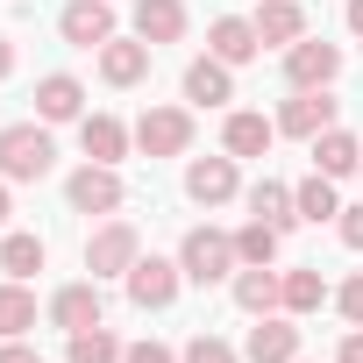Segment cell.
<instances>
[{"mask_svg":"<svg viewBox=\"0 0 363 363\" xmlns=\"http://www.w3.org/2000/svg\"><path fill=\"white\" fill-rule=\"evenodd\" d=\"M250 22H257V36H264L271 50H292V43L306 36V8H299V0H264Z\"/></svg>","mask_w":363,"mask_h":363,"instance_id":"obj_14","label":"cell"},{"mask_svg":"<svg viewBox=\"0 0 363 363\" xmlns=\"http://www.w3.org/2000/svg\"><path fill=\"white\" fill-rule=\"evenodd\" d=\"M335 363H363V328H349V335H342V349H335Z\"/></svg>","mask_w":363,"mask_h":363,"instance_id":"obj_34","label":"cell"},{"mask_svg":"<svg viewBox=\"0 0 363 363\" xmlns=\"http://www.w3.org/2000/svg\"><path fill=\"white\" fill-rule=\"evenodd\" d=\"M0 271H8V278L43 271V235H8V242H0Z\"/></svg>","mask_w":363,"mask_h":363,"instance_id":"obj_27","label":"cell"},{"mask_svg":"<svg viewBox=\"0 0 363 363\" xmlns=\"http://www.w3.org/2000/svg\"><path fill=\"white\" fill-rule=\"evenodd\" d=\"M349 29H356V36H363V0H349Z\"/></svg>","mask_w":363,"mask_h":363,"instance_id":"obj_37","label":"cell"},{"mask_svg":"<svg viewBox=\"0 0 363 363\" xmlns=\"http://www.w3.org/2000/svg\"><path fill=\"white\" fill-rule=\"evenodd\" d=\"M50 320H57L65 335H79V328H100V278H93V285H65V292L50 299Z\"/></svg>","mask_w":363,"mask_h":363,"instance_id":"obj_18","label":"cell"},{"mask_svg":"<svg viewBox=\"0 0 363 363\" xmlns=\"http://www.w3.org/2000/svg\"><path fill=\"white\" fill-rule=\"evenodd\" d=\"M79 143H86L93 164H121V157H128V128H121L114 114H86V121H79Z\"/></svg>","mask_w":363,"mask_h":363,"instance_id":"obj_19","label":"cell"},{"mask_svg":"<svg viewBox=\"0 0 363 363\" xmlns=\"http://www.w3.org/2000/svg\"><path fill=\"white\" fill-rule=\"evenodd\" d=\"M235 306L242 313H271L278 306V271L271 264H242L235 271Z\"/></svg>","mask_w":363,"mask_h":363,"instance_id":"obj_24","label":"cell"},{"mask_svg":"<svg viewBox=\"0 0 363 363\" xmlns=\"http://www.w3.org/2000/svg\"><path fill=\"white\" fill-rule=\"evenodd\" d=\"M57 29H65V43H79V50H100V43L114 36V8H107V0H72V8L57 15Z\"/></svg>","mask_w":363,"mask_h":363,"instance_id":"obj_11","label":"cell"},{"mask_svg":"<svg viewBox=\"0 0 363 363\" xmlns=\"http://www.w3.org/2000/svg\"><path fill=\"white\" fill-rule=\"evenodd\" d=\"M29 328H36V292L22 278H8V285H0V342H15Z\"/></svg>","mask_w":363,"mask_h":363,"instance_id":"obj_26","label":"cell"},{"mask_svg":"<svg viewBox=\"0 0 363 363\" xmlns=\"http://www.w3.org/2000/svg\"><path fill=\"white\" fill-rule=\"evenodd\" d=\"M264 50V36H257V22H242V15H221L214 29H207V57H221V65H250Z\"/></svg>","mask_w":363,"mask_h":363,"instance_id":"obj_12","label":"cell"},{"mask_svg":"<svg viewBox=\"0 0 363 363\" xmlns=\"http://www.w3.org/2000/svg\"><path fill=\"white\" fill-rule=\"evenodd\" d=\"M135 150L143 157H186L193 150V114L186 107H150L135 121Z\"/></svg>","mask_w":363,"mask_h":363,"instance_id":"obj_3","label":"cell"},{"mask_svg":"<svg viewBox=\"0 0 363 363\" xmlns=\"http://www.w3.org/2000/svg\"><path fill=\"white\" fill-rule=\"evenodd\" d=\"M342 242L363 250V207H342Z\"/></svg>","mask_w":363,"mask_h":363,"instance_id":"obj_33","label":"cell"},{"mask_svg":"<svg viewBox=\"0 0 363 363\" xmlns=\"http://www.w3.org/2000/svg\"><path fill=\"white\" fill-rule=\"evenodd\" d=\"M57 164V143L43 121H15V128H0V178H15V186H29V178H43Z\"/></svg>","mask_w":363,"mask_h":363,"instance_id":"obj_1","label":"cell"},{"mask_svg":"<svg viewBox=\"0 0 363 363\" xmlns=\"http://www.w3.org/2000/svg\"><path fill=\"white\" fill-rule=\"evenodd\" d=\"M0 363H43L36 349H22V342H0Z\"/></svg>","mask_w":363,"mask_h":363,"instance_id":"obj_35","label":"cell"},{"mask_svg":"<svg viewBox=\"0 0 363 363\" xmlns=\"http://www.w3.org/2000/svg\"><path fill=\"white\" fill-rule=\"evenodd\" d=\"M135 257H143V242H135V228H128V221H107V228L86 242V271H93V278H128V271H135Z\"/></svg>","mask_w":363,"mask_h":363,"instance_id":"obj_6","label":"cell"},{"mask_svg":"<svg viewBox=\"0 0 363 363\" xmlns=\"http://www.w3.org/2000/svg\"><path fill=\"white\" fill-rule=\"evenodd\" d=\"M271 135H278V121H264V114H228L221 150H228V157H264V150H271Z\"/></svg>","mask_w":363,"mask_h":363,"instance_id":"obj_22","label":"cell"},{"mask_svg":"<svg viewBox=\"0 0 363 363\" xmlns=\"http://www.w3.org/2000/svg\"><path fill=\"white\" fill-rule=\"evenodd\" d=\"M292 207H299V221H342V200H335V178H328V171L299 178V186H292Z\"/></svg>","mask_w":363,"mask_h":363,"instance_id":"obj_23","label":"cell"},{"mask_svg":"<svg viewBox=\"0 0 363 363\" xmlns=\"http://www.w3.org/2000/svg\"><path fill=\"white\" fill-rule=\"evenodd\" d=\"M186 100H200V107H228V100H235V65H221V57L186 65Z\"/></svg>","mask_w":363,"mask_h":363,"instance_id":"obj_17","label":"cell"},{"mask_svg":"<svg viewBox=\"0 0 363 363\" xmlns=\"http://www.w3.org/2000/svg\"><path fill=\"white\" fill-rule=\"evenodd\" d=\"M186 200L193 207H228L235 200V157H193L186 164Z\"/></svg>","mask_w":363,"mask_h":363,"instance_id":"obj_8","label":"cell"},{"mask_svg":"<svg viewBox=\"0 0 363 363\" xmlns=\"http://www.w3.org/2000/svg\"><path fill=\"white\" fill-rule=\"evenodd\" d=\"M235 257H242V264H278V228H271V221H250V228L235 235Z\"/></svg>","mask_w":363,"mask_h":363,"instance_id":"obj_29","label":"cell"},{"mask_svg":"<svg viewBox=\"0 0 363 363\" xmlns=\"http://www.w3.org/2000/svg\"><path fill=\"white\" fill-rule=\"evenodd\" d=\"M242 356H250V363H299V328H292L285 313H257Z\"/></svg>","mask_w":363,"mask_h":363,"instance_id":"obj_9","label":"cell"},{"mask_svg":"<svg viewBox=\"0 0 363 363\" xmlns=\"http://www.w3.org/2000/svg\"><path fill=\"white\" fill-rule=\"evenodd\" d=\"M121 363H178V356H171V349H164V342H135V349H128V356H121Z\"/></svg>","mask_w":363,"mask_h":363,"instance_id":"obj_32","label":"cell"},{"mask_svg":"<svg viewBox=\"0 0 363 363\" xmlns=\"http://www.w3.org/2000/svg\"><path fill=\"white\" fill-rule=\"evenodd\" d=\"M250 221H271L278 235L299 221V207H292V186H278V178H257L250 186Z\"/></svg>","mask_w":363,"mask_h":363,"instance_id":"obj_21","label":"cell"},{"mask_svg":"<svg viewBox=\"0 0 363 363\" xmlns=\"http://www.w3.org/2000/svg\"><path fill=\"white\" fill-rule=\"evenodd\" d=\"M178 271H186L193 285H221L228 271H242L235 235H221V228H193V235H186V250H178Z\"/></svg>","mask_w":363,"mask_h":363,"instance_id":"obj_2","label":"cell"},{"mask_svg":"<svg viewBox=\"0 0 363 363\" xmlns=\"http://www.w3.org/2000/svg\"><path fill=\"white\" fill-rule=\"evenodd\" d=\"M335 72H342V50L320 43V36H299V43L285 50V79H292V93H320V86H335Z\"/></svg>","mask_w":363,"mask_h":363,"instance_id":"obj_4","label":"cell"},{"mask_svg":"<svg viewBox=\"0 0 363 363\" xmlns=\"http://www.w3.org/2000/svg\"><path fill=\"white\" fill-rule=\"evenodd\" d=\"M328 128H335L328 86H320V93H292V100L278 107V135H306V143H313V135H328Z\"/></svg>","mask_w":363,"mask_h":363,"instance_id":"obj_10","label":"cell"},{"mask_svg":"<svg viewBox=\"0 0 363 363\" xmlns=\"http://www.w3.org/2000/svg\"><path fill=\"white\" fill-rule=\"evenodd\" d=\"M313 171H328V178H349V171H363V143H356L349 128H328V135H313Z\"/></svg>","mask_w":363,"mask_h":363,"instance_id":"obj_20","label":"cell"},{"mask_svg":"<svg viewBox=\"0 0 363 363\" xmlns=\"http://www.w3.org/2000/svg\"><path fill=\"white\" fill-rule=\"evenodd\" d=\"M121 356H128V349H121L107 328H79V335H72V363H121Z\"/></svg>","mask_w":363,"mask_h":363,"instance_id":"obj_28","label":"cell"},{"mask_svg":"<svg viewBox=\"0 0 363 363\" xmlns=\"http://www.w3.org/2000/svg\"><path fill=\"white\" fill-rule=\"evenodd\" d=\"M0 228H8V186H0Z\"/></svg>","mask_w":363,"mask_h":363,"instance_id":"obj_38","label":"cell"},{"mask_svg":"<svg viewBox=\"0 0 363 363\" xmlns=\"http://www.w3.org/2000/svg\"><path fill=\"white\" fill-rule=\"evenodd\" d=\"M8 72H15V43H8V36H0V79H8Z\"/></svg>","mask_w":363,"mask_h":363,"instance_id":"obj_36","label":"cell"},{"mask_svg":"<svg viewBox=\"0 0 363 363\" xmlns=\"http://www.w3.org/2000/svg\"><path fill=\"white\" fill-rule=\"evenodd\" d=\"M65 193H72V207H79V214H114V207L128 200L121 171H114V164H93V157L72 171V186H65Z\"/></svg>","mask_w":363,"mask_h":363,"instance_id":"obj_5","label":"cell"},{"mask_svg":"<svg viewBox=\"0 0 363 363\" xmlns=\"http://www.w3.org/2000/svg\"><path fill=\"white\" fill-rule=\"evenodd\" d=\"M135 36L157 50V43H178L186 36V0H135Z\"/></svg>","mask_w":363,"mask_h":363,"instance_id":"obj_15","label":"cell"},{"mask_svg":"<svg viewBox=\"0 0 363 363\" xmlns=\"http://www.w3.org/2000/svg\"><path fill=\"white\" fill-rule=\"evenodd\" d=\"M186 363H235V349H228L221 335H193V342H186Z\"/></svg>","mask_w":363,"mask_h":363,"instance_id":"obj_30","label":"cell"},{"mask_svg":"<svg viewBox=\"0 0 363 363\" xmlns=\"http://www.w3.org/2000/svg\"><path fill=\"white\" fill-rule=\"evenodd\" d=\"M178 264H164V257H135V271H128V299L143 306V313H164L171 299H178Z\"/></svg>","mask_w":363,"mask_h":363,"instance_id":"obj_7","label":"cell"},{"mask_svg":"<svg viewBox=\"0 0 363 363\" xmlns=\"http://www.w3.org/2000/svg\"><path fill=\"white\" fill-rule=\"evenodd\" d=\"M36 121H86V86L72 72H50L36 86Z\"/></svg>","mask_w":363,"mask_h":363,"instance_id":"obj_13","label":"cell"},{"mask_svg":"<svg viewBox=\"0 0 363 363\" xmlns=\"http://www.w3.org/2000/svg\"><path fill=\"white\" fill-rule=\"evenodd\" d=\"M335 306H342V320H349V328H363V278H349V285L335 292Z\"/></svg>","mask_w":363,"mask_h":363,"instance_id":"obj_31","label":"cell"},{"mask_svg":"<svg viewBox=\"0 0 363 363\" xmlns=\"http://www.w3.org/2000/svg\"><path fill=\"white\" fill-rule=\"evenodd\" d=\"M143 72H150V43H143V36H135V43H128V36H107V43H100V79H107V86H135Z\"/></svg>","mask_w":363,"mask_h":363,"instance_id":"obj_16","label":"cell"},{"mask_svg":"<svg viewBox=\"0 0 363 363\" xmlns=\"http://www.w3.org/2000/svg\"><path fill=\"white\" fill-rule=\"evenodd\" d=\"M320 299H328V278H320L313 264H299V271L278 278V306H285V313H313Z\"/></svg>","mask_w":363,"mask_h":363,"instance_id":"obj_25","label":"cell"}]
</instances>
